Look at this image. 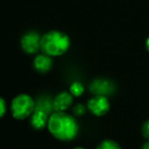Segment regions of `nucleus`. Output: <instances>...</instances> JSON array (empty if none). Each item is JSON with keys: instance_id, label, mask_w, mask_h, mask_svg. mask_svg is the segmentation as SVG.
Wrapping results in <instances>:
<instances>
[{"instance_id": "obj_12", "label": "nucleus", "mask_w": 149, "mask_h": 149, "mask_svg": "<svg viewBox=\"0 0 149 149\" xmlns=\"http://www.w3.org/2000/svg\"><path fill=\"white\" fill-rule=\"evenodd\" d=\"M70 93L74 97H80L84 93V86L80 82H74L70 87Z\"/></svg>"}, {"instance_id": "obj_11", "label": "nucleus", "mask_w": 149, "mask_h": 149, "mask_svg": "<svg viewBox=\"0 0 149 149\" xmlns=\"http://www.w3.org/2000/svg\"><path fill=\"white\" fill-rule=\"evenodd\" d=\"M96 149H123V148H122V146H120L118 142H116L114 140L105 139V140H102L101 142L97 145Z\"/></svg>"}, {"instance_id": "obj_2", "label": "nucleus", "mask_w": 149, "mask_h": 149, "mask_svg": "<svg viewBox=\"0 0 149 149\" xmlns=\"http://www.w3.org/2000/svg\"><path fill=\"white\" fill-rule=\"evenodd\" d=\"M70 46V40L65 33L52 30L41 38V51L50 57H55L64 54Z\"/></svg>"}, {"instance_id": "obj_9", "label": "nucleus", "mask_w": 149, "mask_h": 149, "mask_svg": "<svg viewBox=\"0 0 149 149\" xmlns=\"http://www.w3.org/2000/svg\"><path fill=\"white\" fill-rule=\"evenodd\" d=\"M34 68L37 70L38 72L41 74H45V72H49L52 68V58L48 56L45 53L38 54L33 61Z\"/></svg>"}, {"instance_id": "obj_8", "label": "nucleus", "mask_w": 149, "mask_h": 149, "mask_svg": "<svg viewBox=\"0 0 149 149\" xmlns=\"http://www.w3.org/2000/svg\"><path fill=\"white\" fill-rule=\"evenodd\" d=\"M49 114L41 110H35L30 116V125L33 129L37 131L43 130L47 128L48 120H49Z\"/></svg>"}, {"instance_id": "obj_17", "label": "nucleus", "mask_w": 149, "mask_h": 149, "mask_svg": "<svg viewBox=\"0 0 149 149\" xmlns=\"http://www.w3.org/2000/svg\"><path fill=\"white\" fill-rule=\"evenodd\" d=\"M145 47H146V49L149 51V37L146 39V42H145Z\"/></svg>"}, {"instance_id": "obj_13", "label": "nucleus", "mask_w": 149, "mask_h": 149, "mask_svg": "<svg viewBox=\"0 0 149 149\" xmlns=\"http://www.w3.org/2000/svg\"><path fill=\"white\" fill-rule=\"evenodd\" d=\"M87 110H88L87 105H84L82 103H78L72 107V113H74V116H84Z\"/></svg>"}, {"instance_id": "obj_16", "label": "nucleus", "mask_w": 149, "mask_h": 149, "mask_svg": "<svg viewBox=\"0 0 149 149\" xmlns=\"http://www.w3.org/2000/svg\"><path fill=\"white\" fill-rule=\"evenodd\" d=\"M141 149H149V141H146V142L142 145Z\"/></svg>"}, {"instance_id": "obj_18", "label": "nucleus", "mask_w": 149, "mask_h": 149, "mask_svg": "<svg viewBox=\"0 0 149 149\" xmlns=\"http://www.w3.org/2000/svg\"><path fill=\"white\" fill-rule=\"evenodd\" d=\"M72 149H86V148H84V147H82V146H77V147H74V148H72Z\"/></svg>"}, {"instance_id": "obj_7", "label": "nucleus", "mask_w": 149, "mask_h": 149, "mask_svg": "<svg viewBox=\"0 0 149 149\" xmlns=\"http://www.w3.org/2000/svg\"><path fill=\"white\" fill-rule=\"evenodd\" d=\"M52 100H53V112L65 111L72 105L74 96L70 92H60Z\"/></svg>"}, {"instance_id": "obj_14", "label": "nucleus", "mask_w": 149, "mask_h": 149, "mask_svg": "<svg viewBox=\"0 0 149 149\" xmlns=\"http://www.w3.org/2000/svg\"><path fill=\"white\" fill-rule=\"evenodd\" d=\"M141 134H142L143 138L149 141V120H146L143 123L142 127H141Z\"/></svg>"}, {"instance_id": "obj_10", "label": "nucleus", "mask_w": 149, "mask_h": 149, "mask_svg": "<svg viewBox=\"0 0 149 149\" xmlns=\"http://www.w3.org/2000/svg\"><path fill=\"white\" fill-rule=\"evenodd\" d=\"M35 110H41L50 116L53 112V100L49 99L48 97H40L36 101Z\"/></svg>"}, {"instance_id": "obj_4", "label": "nucleus", "mask_w": 149, "mask_h": 149, "mask_svg": "<svg viewBox=\"0 0 149 149\" xmlns=\"http://www.w3.org/2000/svg\"><path fill=\"white\" fill-rule=\"evenodd\" d=\"M87 108L93 116H103L109 111L110 103L106 96L94 95L87 102Z\"/></svg>"}, {"instance_id": "obj_1", "label": "nucleus", "mask_w": 149, "mask_h": 149, "mask_svg": "<svg viewBox=\"0 0 149 149\" xmlns=\"http://www.w3.org/2000/svg\"><path fill=\"white\" fill-rule=\"evenodd\" d=\"M47 130L56 140L70 142L77 138L80 128L74 116L65 111H54L49 116Z\"/></svg>"}, {"instance_id": "obj_15", "label": "nucleus", "mask_w": 149, "mask_h": 149, "mask_svg": "<svg viewBox=\"0 0 149 149\" xmlns=\"http://www.w3.org/2000/svg\"><path fill=\"white\" fill-rule=\"evenodd\" d=\"M7 110V106H6V102L3 98H0V116L3 118L6 113Z\"/></svg>"}, {"instance_id": "obj_3", "label": "nucleus", "mask_w": 149, "mask_h": 149, "mask_svg": "<svg viewBox=\"0 0 149 149\" xmlns=\"http://www.w3.org/2000/svg\"><path fill=\"white\" fill-rule=\"evenodd\" d=\"M36 108V101L28 94H19L10 103L11 116L15 120H25L32 116Z\"/></svg>"}, {"instance_id": "obj_5", "label": "nucleus", "mask_w": 149, "mask_h": 149, "mask_svg": "<svg viewBox=\"0 0 149 149\" xmlns=\"http://www.w3.org/2000/svg\"><path fill=\"white\" fill-rule=\"evenodd\" d=\"M41 38L42 36L35 31L27 32L22 37L21 46L22 49L28 54H35L41 50Z\"/></svg>"}, {"instance_id": "obj_6", "label": "nucleus", "mask_w": 149, "mask_h": 149, "mask_svg": "<svg viewBox=\"0 0 149 149\" xmlns=\"http://www.w3.org/2000/svg\"><path fill=\"white\" fill-rule=\"evenodd\" d=\"M116 89V86L111 81L107 79H96L90 84L89 90L93 95L106 96L112 94Z\"/></svg>"}]
</instances>
